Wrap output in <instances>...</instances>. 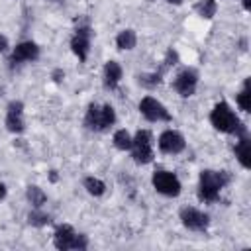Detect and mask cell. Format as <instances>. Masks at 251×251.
Here are the masks:
<instances>
[{"label": "cell", "mask_w": 251, "mask_h": 251, "mask_svg": "<svg viewBox=\"0 0 251 251\" xmlns=\"http://www.w3.org/2000/svg\"><path fill=\"white\" fill-rule=\"evenodd\" d=\"M196 10L200 12V16L202 18H214V14H216V10H218V4H216V0H202L198 6H196Z\"/></svg>", "instance_id": "obj_19"}, {"label": "cell", "mask_w": 251, "mask_h": 251, "mask_svg": "<svg viewBox=\"0 0 251 251\" xmlns=\"http://www.w3.org/2000/svg\"><path fill=\"white\" fill-rule=\"evenodd\" d=\"M114 145L118 147V149H131V137H129V133L126 131V129H118L116 133H114Z\"/></svg>", "instance_id": "obj_18"}, {"label": "cell", "mask_w": 251, "mask_h": 251, "mask_svg": "<svg viewBox=\"0 0 251 251\" xmlns=\"http://www.w3.org/2000/svg\"><path fill=\"white\" fill-rule=\"evenodd\" d=\"M39 55V47L33 41H24L20 45H16L14 53H12V61L14 63H22V61H33Z\"/></svg>", "instance_id": "obj_11"}, {"label": "cell", "mask_w": 251, "mask_h": 251, "mask_svg": "<svg viewBox=\"0 0 251 251\" xmlns=\"http://www.w3.org/2000/svg\"><path fill=\"white\" fill-rule=\"evenodd\" d=\"M235 157H237V161L245 167V169H249V165H251V143H249V139L243 135V137H239V143L235 145Z\"/></svg>", "instance_id": "obj_14"}, {"label": "cell", "mask_w": 251, "mask_h": 251, "mask_svg": "<svg viewBox=\"0 0 251 251\" xmlns=\"http://www.w3.org/2000/svg\"><path fill=\"white\" fill-rule=\"evenodd\" d=\"M63 78H65V75H63V71H61V69L53 71V80H55V82H61Z\"/></svg>", "instance_id": "obj_27"}, {"label": "cell", "mask_w": 251, "mask_h": 251, "mask_svg": "<svg viewBox=\"0 0 251 251\" xmlns=\"http://www.w3.org/2000/svg\"><path fill=\"white\" fill-rule=\"evenodd\" d=\"M6 47H8V39H6L4 35H0V53L6 51Z\"/></svg>", "instance_id": "obj_28"}, {"label": "cell", "mask_w": 251, "mask_h": 251, "mask_svg": "<svg viewBox=\"0 0 251 251\" xmlns=\"http://www.w3.org/2000/svg\"><path fill=\"white\" fill-rule=\"evenodd\" d=\"M135 33L131 31V29H126V31H122L120 35H118V39H116V43H118V47L120 49H133L135 47Z\"/></svg>", "instance_id": "obj_16"}, {"label": "cell", "mask_w": 251, "mask_h": 251, "mask_svg": "<svg viewBox=\"0 0 251 251\" xmlns=\"http://www.w3.org/2000/svg\"><path fill=\"white\" fill-rule=\"evenodd\" d=\"M100 118H102V127H104V129H106L108 126H112V124L116 122V114H114V108H112L110 104L102 106V108H100Z\"/></svg>", "instance_id": "obj_23"}, {"label": "cell", "mask_w": 251, "mask_h": 251, "mask_svg": "<svg viewBox=\"0 0 251 251\" xmlns=\"http://www.w3.org/2000/svg\"><path fill=\"white\" fill-rule=\"evenodd\" d=\"M137 80H139V84H141V86H145V88H153V86H157V84L161 82V73L139 75V76H137Z\"/></svg>", "instance_id": "obj_22"}, {"label": "cell", "mask_w": 251, "mask_h": 251, "mask_svg": "<svg viewBox=\"0 0 251 251\" xmlns=\"http://www.w3.org/2000/svg\"><path fill=\"white\" fill-rule=\"evenodd\" d=\"M180 220L192 231H204L208 227V222H210L208 216L204 212L196 210V208H182L180 210Z\"/></svg>", "instance_id": "obj_6"}, {"label": "cell", "mask_w": 251, "mask_h": 251, "mask_svg": "<svg viewBox=\"0 0 251 251\" xmlns=\"http://www.w3.org/2000/svg\"><path fill=\"white\" fill-rule=\"evenodd\" d=\"M75 237H76V233L73 231L71 226H59L57 231H55V247L57 249H63V251L73 249Z\"/></svg>", "instance_id": "obj_12"}, {"label": "cell", "mask_w": 251, "mask_h": 251, "mask_svg": "<svg viewBox=\"0 0 251 251\" xmlns=\"http://www.w3.org/2000/svg\"><path fill=\"white\" fill-rule=\"evenodd\" d=\"M84 124L88 129H94V131H102V118H100V108L96 104H90L88 106V112H86V118H84Z\"/></svg>", "instance_id": "obj_15"}, {"label": "cell", "mask_w": 251, "mask_h": 251, "mask_svg": "<svg viewBox=\"0 0 251 251\" xmlns=\"http://www.w3.org/2000/svg\"><path fill=\"white\" fill-rule=\"evenodd\" d=\"M139 110L149 122H169L171 120V114L165 110V106L151 96H145L139 102Z\"/></svg>", "instance_id": "obj_5"}, {"label": "cell", "mask_w": 251, "mask_h": 251, "mask_svg": "<svg viewBox=\"0 0 251 251\" xmlns=\"http://www.w3.org/2000/svg\"><path fill=\"white\" fill-rule=\"evenodd\" d=\"M22 110L24 104L22 102H10L8 106V116H6V127L14 133L24 131V120H22Z\"/></svg>", "instance_id": "obj_10"}, {"label": "cell", "mask_w": 251, "mask_h": 251, "mask_svg": "<svg viewBox=\"0 0 251 251\" xmlns=\"http://www.w3.org/2000/svg\"><path fill=\"white\" fill-rule=\"evenodd\" d=\"M4 196H6V186L0 182V198H4Z\"/></svg>", "instance_id": "obj_30"}, {"label": "cell", "mask_w": 251, "mask_h": 251, "mask_svg": "<svg viewBox=\"0 0 251 251\" xmlns=\"http://www.w3.org/2000/svg\"><path fill=\"white\" fill-rule=\"evenodd\" d=\"M49 180H51V182L57 180V171H51V173H49Z\"/></svg>", "instance_id": "obj_29"}, {"label": "cell", "mask_w": 251, "mask_h": 251, "mask_svg": "<svg viewBox=\"0 0 251 251\" xmlns=\"http://www.w3.org/2000/svg\"><path fill=\"white\" fill-rule=\"evenodd\" d=\"M122 78V67L116 61H108L104 67V84L106 88H116Z\"/></svg>", "instance_id": "obj_13"}, {"label": "cell", "mask_w": 251, "mask_h": 251, "mask_svg": "<svg viewBox=\"0 0 251 251\" xmlns=\"http://www.w3.org/2000/svg\"><path fill=\"white\" fill-rule=\"evenodd\" d=\"M71 47H73L75 55H76L80 61L86 59L88 47H90V27H88V25H82V27L76 29V33H75V37H73V41H71Z\"/></svg>", "instance_id": "obj_9"}, {"label": "cell", "mask_w": 251, "mask_h": 251, "mask_svg": "<svg viewBox=\"0 0 251 251\" xmlns=\"http://www.w3.org/2000/svg\"><path fill=\"white\" fill-rule=\"evenodd\" d=\"M131 147H133V159L135 163H151L153 159V149H151V133L147 129H139L135 133V137L131 139Z\"/></svg>", "instance_id": "obj_3"}, {"label": "cell", "mask_w": 251, "mask_h": 251, "mask_svg": "<svg viewBox=\"0 0 251 251\" xmlns=\"http://www.w3.org/2000/svg\"><path fill=\"white\" fill-rule=\"evenodd\" d=\"M176 61H178V55H176V51H173V49H169V51H167V57H165V61H163L165 65H163V69H161V71H165L167 67H171V65H175Z\"/></svg>", "instance_id": "obj_25"}, {"label": "cell", "mask_w": 251, "mask_h": 251, "mask_svg": "<svg viewBox=\"0 0 251 251\" xmlns=\"http://www.w3.org/2000/svg\"><path fill=\"white\" fill-rule=\"evenodd\" d=\"M86 245H88L86 237H84V235H76V237H75V245H73V249H86Z\"/></svg>", "instance_id": "obj_26"}, {"label": "cell", "mask_w": 251, "mask_h": 251, "mask_svg": "<svg viewBox=\"0 0 251 251\" xmlns=\"http://www.w3.org/2000/svg\"><path fill=\"white\" fill-rule=\"evenodd\" d=\"M27 222H29L31 226H45V224H49L51 220H49V216L43 214V212H29Z\"/></svg>", "instance_id": "obj_24"}, {"label": "cell", "mask_w": 251, "mask_h": 251, "mask_svg": "<svg viewBox=\"0 0 251 251\" xmlns=\"http://www.w3.org/2000/svg\"><path fill=\"white\" fill-rule=\"evenodd\" d=\"M149 2H153V0H149Z\"/></svg>", "instance_id": "obj_33"}, {"label": "cell", "mask_w": 251, "mask_h": 251, "mask_svg": "<svg viewBox=\"0 0 251 251\" xmlns=\"http://www.w3.org/2000/svg\"><path fill=\"white\" fill-rule=\"evenodd\" d=\"M159 149L163 153H169V155H175V153H180L184 149V139L180 133L173 131V129H167L161 133L159 137Z\"/></svg>", "instance_id": "obj_8"}, {"label": "cell", "mask_w": 251, "mask_h": 251, "mask_svg": "<svg viewBox=\"0 0 251 251\" xmlns=\"http://www.w3.org/2000/svg\"><path fill=\"white\" fill-rule=\"evenodd\" d=\"M84 188H86L90 194H94V196H100V194H104V190H106V184H104L100 178H94V176H86V178H84Z\"/></svg>", "instance_id": "obj_17"}, {"label": "cell", "mask_w": 251, "mask_h": 251, "mask_svg": "<svg viewBox=\"0 0 251 251\" xmlns=\"http://www.w3.org/2000/svg\"><path fill=\"white\" fill-rule=\"evenodd\" d=\"M53 2H59V0H53Z\"/></svg>", "instance_id": "obj_32"}, {"label": "cell", "mask_w": 251, "mask_h": 251, "mask_svg": "<svg viewBox=\"0 0 251 251\" xmlns=\"http://www.w3.org/2000/svg\"><path fill=\"white\" fill-rule=\"evenodd\" d=\"M167 2H171V4H180L182 0H167Z\"/></svg>", "instance_id": "obj_31"}, {"label": "cell", "mask_w": 251, "mask_h": 251, "mask_svg": "<svg viewBox=\"0 0 251 251\" xmlns=\"http://www.w3.org/2000/svg\"><path fill=\"white\" fill-rule=\"evenodd\" d=\"M229 182L227 171H202L200 173V190L198 196L204 202H216L220 196V190Z\"/></svg>", "instance_id": "obj_2"}, {"label": "cell", "mask_w": 251, "mask_h": 251, "mask_svg": "<svg viewBox=\"0 0 251 251\" xmlns=\"http://www.w3.org/2000/svg\"><path fill=\"white\" fill-rule=\"evenodd\" d=\"M27 200H29L35 208H39V206H43V202H45V194H43V190H41L39 186H27Z\"/></svg>", "instance_id": "obj_20"}, {"label": "cell", "mask_w": 251, "mask_h": 251, "mask_svg": "<svg viewBox=\"0 0 251 251\" xmlns=\"http://www.w3.org/2000/svg\"><path fill=\"white\" fill-rule=\"evenodd\" d=\"M153 186H155L157 192H161L165 196H176L180 192L178 178L169 171H157L153 175Z\"/></svg>", "instance_id": "obj_4"}, {"label": "cell", "mask_w": 251, "mask_h": 251, "mask_svg": "<svg viewBox=\"0 0 251 251\" xmlns=\"http://www.w3.org/2000/svg\"><path fill=\"white\" fill-rule=\"evenodd\" d=\"M210 122L216 129H220L224 133H235L237 137H243L247 133L245 126L239 122V118L233 114V110L226 102H220L214 106V110L210 114Z\"/></svg>", "instance_id": "obj_1"}, {"label": "cell", "mask_w": 251, "mask_h": 251, "mask_svg": "<svg viewBox=\"0 0 251 251\" xmlns=\"http://www.w3.org/2000/svg\"><path fill=\"white\" fill-rule=\"evenodd\" d=\"M237 104L243 112H249L251 110V94H249V80H245V88L237 94Z\"/></svg>", "instance_id": "obj_21"}, {"label": "cell", "mask_w": 251, "mask_h": 251, "mask_svg": "<svg viewBox=\"0 0 251 251\" xmlns=\"http://www.w3.org/2000/svg\"><path fill=\"white\" fill-rule=\"evenodd\" d=\"M196 82H198L196 73L190 71V69H186V71H182V73L176 75L173 86H175V90H176L180 96H192L194 90H196Z\"/></svg>", "instance_id": "obj_7"}]
</instances>
